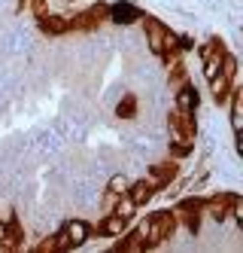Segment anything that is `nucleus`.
Wrapping results in <instances>:
<instances>
[{"instance_id":"obj_2","label":"nucleus","mask_w":243,"mask_h":253,"mask_svg":"<svg viewBox=\"0 0 243 253\" xmlns=\"http://www.w3.org/2000/svg\"><path fill=\"white\" fill-rule=\"evenodd\" d=\"M61 235L67 238V244H70V247H79V244H85V241H88L91 229H88V223H85V220H70V223H64Z\"/></svg>"},{"instance_id":"obj_8","label":"nucleus","mask_w":243,"mask_h":253,"mask_svg":"<svg viewBox=\"0 0 243 253\" xmlns=\"http://www.w3.org/2000/svg\"><path fill=\"white\" fill-rule=\"evenodd\" d=\"M116 198H119V195H116ZM113 213H116V216H122V220L128 223V220H131V216H134V213H137V205H134V202H131V198H128V195H122V198H119V202H116V208H113Z\"/></svg>"},{"instance_id":"obj_5","label":"nucleus","mask_w":243,"mask_h":253,"mask_svg":"<svg viewBox=\"0 0 243 253\" xmlns=\"http://www.w3.org/2000/svg\"><path fill=\"white\" fill-rule=\"evenodd\" d=\"M231 128H234V134H240V128H243V95H240V88L231 92Z\"/></svg>"},{"instance_id":"obj_7","label":"nucleus","mask_w":243,"mask_h":253,"mask_svg":"<svg viewBox=\"0 0 243 253\" xmlns=\"http://www.w3.org/2000/svg\"><path fill=\"white\" fill-rule=\"evenodd\" d=\"M101 235H106V238H119V235L125 232V220L122 216H116V213H109L106 220L101 223V229H98Z\"/></svg>"},{"instance_id":"obj_13","label":"nucleus","mask_w":243,"mask_h":253,"mask_svg":"<svg viewBox=\"0 0 243 253\" xmlns=\"http://www.w3.org/2000/svg\"><path fill=\"white\" fill-rule=\"evenodd\" d=\"M6 235H9V229H6V223H0V241H6Z\"/></svg>"},{"instance_id":"obj_11","label":"nucleus","mask_w":243,"mask_h":253,"mask_svg":"<svg viewBox=\"0 0 243 253\" xmlns=\"http://www.w3.org/2000/svg\"><path fill=\"white\" fill-rule=\"evenodd\" d=\"M43 31H49V34H64L67 31V22L58 19V15H49V19H43Z\"/></svg>"},{"instance_id":"obj_3","label":"nucleus","mask_w":243,"mask_h":253,"mask_svg":"<svg viewBox=\"0 0 243 253\" xmlns=\"http://www.w3.org/2000/svg\"><path fill=\"white\" fill-rule=\"evenodd\" d=\"M109 19H113L116 25H131L140 19V9L134 3H116L113 9H109Z\"/></svg>"},{"instance_id":"obj_10","label":"nucleus","mask_w":243,"mask_h":253,"mask_svg":"<svg viewBox=\"0 0 243 253\" xmlns=\"http://www.w3.org/2000/svg\"><path fill=\"white\" fill-rule=\"evenodd\" d=\"M128 186H131V180L125 174H113V177H109V183H106V192L109 195H125Z\"/></svg>"},{"instance_id":"obj_9","label":"nucleus","mask_w":243,"mask_h":253,"mask_svg":"<svg viewBox=\"0 0 243 253\" xmlns=\"http://www.w3.org/2000/svg\"><path fill=\"white\" fill-rule=\"evenodd\" d=\"M228 88H231V80H228V77L216 74V77L210 80V92H213V98H216V101L225 98V95H228Z\"/></svg>"},{"instance_id":"obj_12","label":"nucleus","mask_w":243,"mask_h":253,"mask_svg":"<svg viewBox=\"0 0 243 253\" xmlns=\"http://www.w3.org/2000/svg\"><path fill=\"white\" fill-rule=\"evenodd\" d=\"M119 116H134V98H125L119 104Z\"/></svg>"},{"instance_id":"obj_6","label":"nucleus","mask_w":243,"mask_h":253,"mask_svg":"<svg viewBox=\"0 0 243 253\" xmlns=\"http://www.w3.org/2000/svg\"><path fill=\"white\" fill-rule=\"evenodd\" d=\"M128 198H131V202H134V205L140 208V205H146L149 198H152V186H149L146 180H137L134 186H128Z\"/></svg>"},{"instance_id":"obj_1","label":"nucleus","mask_w":243,"mask_h":253,"mask_svg":"<svg viewBox=\"0 0 243 253\" xmlns=\"http://www.w3.org/2000/svg\"><path fill=\"white\" fill-rule=\"evenodd\" d=\"M146 40H149V49L155 55H164V40H167V28L158 22V19H146Z\"/></svg>"},{"instance_id":"obj_4","label":"nucleus","mask_w":243,"mask_h":253,"mask_svg":"<svg viewBox=\"0 0 243 253\" xmlns=\"http://www.w3.org/2000/svg\"><path fill=\"white\" fill-rule=\"evenodd\" d=\"M176 107H179V113H182V116H189L195 107H198V92H195L192 85H182V88H179V95H176Z\"/></svg>"}]
</instances>
